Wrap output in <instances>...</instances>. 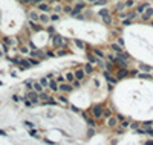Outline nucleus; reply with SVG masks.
Masks as SVG:
<instances>
[{
	"instance_id": "obj_2",
	"label": "nucleus",
	"mask_w": 153,
	"mask_h": 145,
	"mask_svg": "<svg viewBox=\"0 0 153 145\" xmlns=\"http://www.w3.org/2000/svg\"><path fill=\"white\" fill-rule=\"evenodd\" d=\"M26 99H29L32 104H38L40 102V95H38L35 90H29V93L26 95Z\"/></svg>"
},
{
	"instance_id": "obj_20",
	"label": "nucleus",
	"mask_w": 153,
	"mask_h": 145,
	"mask_svg": "<svg viewBox=\"0 0 153 145\" xmlns=\"http://www.w3.org/2000/svg\"><path fill=\"white\" fill-rule=\"evenodd\" d=\"M40 22L41 23H49L51 22V17L47 14H40Z\"/></svg>"
},
{
	"instance_id": "obj_24",
	"label": "nucleus",
	"mask_w": 153,
	"mask_h": 145,
	"mask_svg": "<svg viewBox=\"0 0 153 145\" xmlns=\"http://www.w3.org/2000/svg\"><path fill=\"white\" fill-rule=\"evenodd\" d=\"M92 54H95L98 58H104V57H106V55H104V52H103L101 49H93V51H92Z\"/></svg>"
},
{
	"instance_id": "obj_34",
	"label": "nucleus",
	"mask_w": 153,
	"mask_h": 145,
	"mask_svg": "<svg viewBox=\"0 0 153 145\" xmlns=\"http://www.w3.org/2000/svg\"><path fill=\"white\" fill-rule=\"evenodd\" d=\"M38 95H40V99L41 101H47V99H49V95L45 93V92H41V93H38Z\"/></svg>"
},
{
	"instance_id": "obj_53",
	"label": "nucleus",
	"mask_w": 153,
	"mask_h": 145,
	"mask_svg": "<svg viewBox=\"0 0 153 145\" xmlns=\"http://www.w3.org/2000/svg\"><path fill=\"white\" fill-rule=\"evenodd\" d=\"M25 125H26V127H29V128H32V124H31V122H28V121L25 122Z\"/></svg>"
},
{
	"instance_id": "obj_46",
	"label": "nucleus",
	"mask_w": 153,
	"mask_h": 145,
	"mask_svg": "<svg viewBox=\"0 0 153 145\" xmlns=\"http://www.w3.org/2000/svg\"><path fill=\"white\" fill-rule=\"evenodd\" d=\"M121 25H122V26H129V25H130V20H127V18H126V20H122Z\"/></svg>"
},
{
	"instance_id": "obj_31",
	"label": "nucleus",
	"mask_w": 153,
	"mask_h": 145,
	"mask_svg": "<svg viewBox=\"0 0 153 145\" xmlns=\"http://www.w3.org/2000/svg\"><path fill=\"white\" fill-rule=\"evenodd\" d=\"M40 84H41L43 87H49V80H47L46 76H45V78H41V80H40Z\"/></svg>"
},
{
	"instance_id": "obj_54",
	"label": "nucleus",
	"mask_w": 153,
	"mask_h": 145,
	"mask_svg": "<svg viewBox=\"0 0 153 145\" xmlns=\"http://www.w3.org/2000/svg\"><path fill=\"white\" fill-rule=\"evenodd\" d=\"M5 134H6V133H5L3 130H0V136H5Z\"/></svg>"
},
{
	"instance_id": "obj_51",
	"label": "nucleus",
	"mask_w": 153,
	"mask_h": 145,
	"mask_svg": "<svg viewBox=\"0 0 153 145\" xmlns=\"http://www.w3.org/2000/svg\"><path fill=\"white\" fill-rule=\"evenodd\" d=\"M29 134H31V136H34V138H37V133L34 131V130H31V131H29Z\"/></svg>"
},
{
	"instance_id": "obj_43",
	"label": "nucleus",
	"mask_w": 153,
	"mask_h": 145,
	"mask_svg": "<svg viewBox=\"0 0 153 145\" xmlns=\"http://www.w3.org/2000/svg\"><path fill=\"white\" fill-rule=\"evenodd\" d=\"M70 110H72L74 113H80V109H78V107H75V105H70Z\"/></svg>"
},
{
	"instance_id": "obj_3",
	"label": "nucleus",
	"mask_w": 153,
	"mask_h": 145,
	"mask_svg": "<svg viewBox=\"0 0 153 145\" xmlns=\"http://www.w3.org/2000/svg\"><path fill=\"white\" fill-rule=\"evenodd\" d=\"M63 44H64V38L61 35H58V34H55V35L52 37V46H54V47H60Z\"/></svg>"
},
{
	"instance_id": "obj_39",
	"label": "nucleus",
	"mask_w": 153,
	"mask_h": 145,
	"mask_svg": "<svg viewBox=\"0 0 153 145\" xmlns=\"http://www.w3.org/2000/svg\"><path fill=\"white\" fill-rule=\"evenodd\" d=\"M72 86H74V89H78V87H81V81H78V80H75L74 83H72Z\"/></svg>"
},
{
	"instance_id": "obj_35",
	"label": "nucleus",
	"mask_w": 153,
	"mask_h": 145,
	"mask_svg": "<svg viewBox=\"0 0 153 145\" xmlns=\"http://www.w3.org/2000/svg\"><path fill=\"white\" fill-rule=\"evenodd\" d=\"M106 3H107V0H97L93 5H95V6H104Z\"/></svg>"
},
{
	"instance_id": "obj_11",
	"label": "nucleus",
	"mask_w": 153,
	"mask_h": 145,
	"mask_svg": "<svg viewBox=\"0 0 153 145\" xmlns=\"http://www.w3.org/2000/svg\"><path fill=\"white\" fill-rule=\"evenodd\" d=\"M107 125H109V127H116V125H118V118H116V116H110V118H107Z\"/></svg>"
},
{
	"instance_id": "obj_30",
	"label": "nucleus",
	"mask_w": 153,
	"mask_h": 145,
	"mask_svg": "<svg viewBox=\"0 0 153 145\" xmlns=\"http://www.w3.org/2000/svg\"><path fill=\"white\" fill-rule=\"evenodd\" d=\"M142 127L144 128H152L153 127V121H144V122H142Z\"/></svg>"
},
{
	"instance_id": "obj_25",
	"label": "nucleus",
	"mask_w": 153,
	"mask_h": 145,
	"mask_svg": "<svg viewBox=\"0 0 153 145\" xmlns=\"http://www.w3.org/2000/svg\"><path fill=\"white\" fill-rule=\"evenodd\" d=\"M43 89H45V87H43L40 83H34V90L37 92V93H41V92H43Z\"/></svg>"
},
{
	"instance_id": "obj_8",
	"label": "nucleus",
	"mask_w": 153,
	"mask_h": 145,
	"mask_svg": "<svg viewBox=\"0 0 153 145\" xmlns=\"http://www.w3.org/2000/svg\"><path fill=\"white\" fill-rule=\"evenodd\" d=\"M127 73H129L127 67H119V69L116 70V75H115V76H116L118 80H121V78H124V76H126Z\"/></svg>"
},
{
	"instance_id": "obj_44",
	"label": "nucleus",
	"mask_w": 153,
	"mask_h": 145,
	"mask_svg": "<svg viewBox=\"0 0 153 145\" xmlns=\"http://www.w3.org/2000/svg\"><path fill=\"white\" fill-rule=\"evenodd\" d=\"M119 18L126 20V18H127V12H119Z\"/></svg>"
},
{
	"instance_id": "obj_18",
	"label": "nucleus",
	"mask_w": 153,
	"mask_h": 145,
	"mask_svg": "<svg viewBox=\"0 0 153 145\" xmlns=\"http://www.w3.org/2000/svg\"><path fill=\"white\" fill-rule=\"evenodd\" d=\"M98 15L99 17H107V15H110V11H109V9L107 8H101V9H99V11H98Z\"/></svg>"
},
{
	"instance_id": "obj_16",
	"label": "nucleus",
	"mask_w": 153,
	"mask_h": 145,
	"mask_svg": "<svg viewBox=\"0 0 153 145\" xmlns=\"http://www.w3.org/2000/svg\"><path fill=\"white\" fill-rule=\"evenodd\" d=\"M37 6H38V9H40V11H43V12H47V11H49V9H51V6H49V5H47V3H45V2L38 3Z\"/></svg>"
},
{
	"instance_id": "obj_17",
	"label": "nucleus",
	"mask_w": 153,
	"mask_h": 145,
	"mask_svg": "<svg viewBox=\"0 0 153 145\" xmlns=\"http://www.w3.org/2000/svg\"><path fill=\"white\" fill-rule=\"evenodd\" d=\"M116 58H118V60H121L122 63H126V64H129V55L127 54H124V52H121V54H116Z\"/></svg>"
},
{
	"instance_id": "obj_33",
	"label": "nucleus",
	"mask_w": 153,
	"mask_h": 145,
	"mask_svg": "<svg viewBox=\"0 0 153 145\" xmlns=\"http://www.w3.org/2000/svg\"><path fill=\"white\" fill-rule=\"evenodd\" d=\"M29 25H31V28L34 29V31H41V26L35 25V22H29Z\"/></svg>"
},
{
	"instance_id": "obj_19",
	"label": "nucleus",
	"mask_w": 153,
	"mask_h": 145,
	"mask_svg": "<svg viewBox=\"0 0 153 145\" xmlns=\"http://www.w3.org/2000/svg\"><path fill=\"white\" fill-rule=\"evenodd\" d=\"M103 22H104V25L110 26V25H112V23H113V17H112V15H107V17H103Z\"/></svg>"
},
{
	"instance_id": "obj_28",
	"label": "nucleus",
	"mask_w": 153,
	"mask_h": 145,
	"mask_svg": "<svg viewBox=\"0 0 153 145\" xmlns=\"http://www.w3.org/2000/svg\"><path fill=\"white\" fill-rule=\"evenodd\" d=\"M103 116H104V118H110V116H112V110L110 109H104L103 110Z\"/></svg>"
},
{
	"instance_id": "obj_23",
	"label": "nucleus",
	"mask_w": 153,
	"mask_h": 145,
	"mask_svg": "<svg viewBox=\"0 0 153 145\" xmlns=\"http://www.w3.org/2000/svg\"><path fill=\"white\" fill-rule=\"evenodd\" d=\"M139 69H141V70H144V72H147V73H150V72L153 70L150 66H147V64H142V63L139 64Z\"/></svg>"
},
{
	"instance_id": "obj_26",
	"label": "nucleus",
	"mask_w": 153,
	"mask_h": 145,
	"mask_svg": "<svg viewBox=\"0 0 153 145\" xmlns=\"http://www.w3.org/2000/svg\"><path fill=\"white\" fill-rule=\"evenodd\" d=\"M84 70H86V73H92V72H93V67H92V64H90V63H87V64H86L84 66Z\"/></svg>"
},
{
	"instance_id": "obj_4",
	"label": "nucleus",
	"mask_w": 153,
	"mask_h": 145,
	"mask_svg": "<svg viewBox=\"0 0 153 145\" xmlns=\"http://www.w3.org/2000/svg\"><path fill=\"white\" fill-rule=\"evenodd\" d=\"M74 73H75V80H78V81H83L84 76L87 75V73H86V70H84V67H80V69H76Z\"/></svg>"
},
{
	"instance_id": "obj_22",
	"label": "nucleus",
	"mask_w": 153,
	"mask_h": 145,
	"mask_svg": "<svg viewBox=\"0 0 153 145\" xmlns=\"http://www.w3.org/2000/svg\"><path fill=\"white\" fill-rule=\"evenodd\" d=\"M138 76H139V78H144V80H153V75L152 73H139V72H138Z\"/></svg>"
},
{
	"instance_id": "obj_13",
	"label": "nucleus",
	"mask_w": 153,
	"mask_h": 145,
	"mask_svg": "<svg viewBox=\"0 0 153 145\" xmlns=\"http://www.w3.org/2000/svg\"><path fill=\"white\" fill-rule=\"evenodd\" d=\"M29 20L31 22H40V14L37 11H29Z\"/></svg>"
},
{
	"instance_id": "obj_49",
	"label": "nucleus",
	"mask_w": 153,
	"mask_h": 145,
	"mask_svg": "<svg viewBox=\"0 0 153 145\" xmlns=\"http://www.w3.org/2000/svg\"><path fill=\"white\" fill-rule=\"evenodd\" d=\"M28 61L31 63V66H32V64H38V61H37V60H34V58H31V60H28Z\"/></svg>"
},
{
	"instance_id": "obj_14",
	"label": "nucleus",
	"mask_w": 153,
	"mask_h": 145,
	"mask_svg": "<svg viewBox=\"0 0 153 145\" xmlns=\"http://www.w3.org/2000/svg\"><path fill=\"white\" fill-rule=\"evenodd\" d=\"M110 47H112V51H113V52H116V54H121V52H124L122 46H121V44H118V43H112Z\"/></svg>"
},
{
	"instance_id": "obj_47",
	"label": "nucleus",
	"mask_w": 153,
	"mask_h": 145,
	"mask_svg": "<svg viewBox=\"0 0 153 145\" xmlns=\"http://www.w3.org/2000/svg\"><path fill=\"white\" fill-rule=\"evenodd\" d=\"M116 118H118V121H119V122H122V121H126V118H124L122 115H116Z\"/></svg>"
},
{
	"instance_id": "obj_56",
	"label": "nucleus",
	"mask_w": 153,
	"mask_h": 145,
	"mask_svg": "<svg viewBox=\"0 0 153 145\" xmlns=\"http://www.w3.org/2000/svg\"><path fill=\"white\" fill-rule=\"evenodd\" d=\"M145 145H153V142H147V144H145Z\"/></svg>"
},
{
	"instance_id": "obj_9",
	"label": "nucleus",
	"mask_w": 153,
	"mask_h": 145,
	"mask_svg": "<svg viewBox=\"0 0 153 145\" xmlns=\"http://www.w3.org/2000/svg\"><path fill=\"white\" fill-rule=\"evenodd\" d=\"M49 89H51L52 92H58V90H60V84L55 81V78L49 81Z\"/></svg>"
},
{
	"instance_id": "obj_6",
	"label": "nucleus",
	"mask_w": 153,
	"mask_h": 145,
	"mask_svg": "<svg viewBox=\"0 0 153 145\" xmlns=\"http://www.w3.org/2000/svg\"><path fill=\"white\" fill-rule=\"evenodd\" d=\"M103 75H104V78H106L110 84H116L118 83V78H116V76H112L109 70H103Z\"/></svg>"
},
{
	"instance_id": "obj_10",
	"label": "nucleus",
	"mask_w": 153,
	"mask_h": 145,
	"mask_svg": "<svg viewBox=\"0 0 153 145\" xmlns=\"http://www.w3.org/2000/svg\"><path fill=\"white\" fill-rule=\"evenodd\" d=\"M149 6H150V3H147V2H145V3H139V5L136 6V12H138V14H142Z\"/></svg>"
},
{
	"instance_id": "obj_5",
	"label": "nucleus",
	"mask_w": 153,
	"mask_h": 145,
	"mask_svg": "<svg viewBox=\"0 0 153 145\" xmlns=\"http://www.w3.org/2000/svg\"><path fill=\"white\" fill-rule=\"evenodd\" d=\"M152 17H153V8H152V6H149L144 12L141 14V18H142V20H145V22H147V20H150Z\"/></svg>"
},
{
	"instance_id": "obj_32",
	"label": "nucleus",
	"mask_w": 153,
	"mask_h": 145,
	"mask_svg": "<svg viewBox=\"0 0 153 145\" xmlns=\"http://www.w3.org/2000/svg\"><path fill=\"white\" fill-rule=\"evenodd\" d=\"M106 58H107V61H109V63H112V64H113L115 61H116V57H115V55H112V54L106 55Z\"/></svg>"
},
{
	"instance_id": "obj_45",
	"label": "nucleus",
	"mask_w": 153,
	"mask_h": 145,
	"mask_svg": "<svg viewBox=\"0 0 153 145\" xmlns=\"http://www.w3.org/2000/svg\"><path fill=\"white\" fill-rule=\"evenodd\" d=\"M129 125H130V124H129L127 121H122V122H121V127H122V128H127Z\"/></svg>"
},
{
	"instance_id": "obj_29",
	"label": "nucleus",
	"mask_w": 153,
	"mask_h": 145,
	"mask_svg": "<svg viewBox=\"0 0 153 145\" xmlns=\"http://www.w3.org/2000/svg\"><path fill=\"white\" fill-rule=\"evenodd\" d=\"M55 81L58 84H61V83H66V78H64V75H58V76H55Z\"/></svg>"
},
{
	"instance_id": "obj_52",
	"label": "nucleus",
	"mask_w": 153,
	"mask_h": 145,
	"mask_svg": "<svg viewBox=\"0 0 153 145\" xmlns=\"http://www.w3.org/2000/svg\"><path fill=\"white\" fill-rule=\"evenodd\" d=\"M118 44H121V46H124V41H122V38H118Z\"/></svg>"
},
{
	"instance_id": "obj_27",
	"label": "nucleus",
	"mask_w": 153,
	"mask_h": 145,
	"mask_svg": "<svg viewBox=\"0 0 153 145\" xmlns=\"http://www.w3.org/2000/svg\"><path fill=\"white\" fill-rule=\"evenodd\" d=\"M138 15V12L136 11H130V12H127V20H133Z\"/></svg>"
},
{
	"instance_id": "obj_36",
	"label": "nucleus",
	"mask_w": 153,
	"mask_h": 145,
	"mask_svg": "<svg viewBox=\"0 0 153 145\" xmlns=\"http://www.w3.org/2000/svg\"><path fill=\"white\" fill-rule=\"evenodd\" d=\"M58 101L61 104H64V105H68L69 102H68V98H66V96H58Z\"/></svg>"
},
{
	"instance_id": "obj_1",
	"label": "nucleus",
	"mask_w": 153,
	"mask_h": 145,
	"mask_svg": "<svg viewBox=\"0 0 153 145\" xmlns=\"http://www.w3.org/2000/svg\"><path fill=\"white\" fill-rule=\"evenodd\" d=\"M103 110H104V107H103L101 104H95V105H92L90 112H92V115H93L95 119H99L103 116Z\"/></svg>"
},
{
	"instance_id": "obj_50",
	"label": "nucleus",
	"mask_w": 153,
	"mask_h": 145,
	"mask_svg": "<svg viewBox=\"0 0 153 145\" xmlns=\"http://www.w3.org/2000/svg\"><path fill=\"white\" fill-rule=\"evenodd\" d=\"M87 134H89V136H93V127H90V130L87 131Z\"/></svg>"
},
{
	"instance_id": "obj_42",
	"label": "nucleus",
	"mask_w": 153,
	"mask_h": 145,
	"mask_svg": "<svg viewBox=\"0 0 153 145\" xmlns=\"http://www.w3.org/2000/svg\"><path fill=\"white\" fill-rule=\"evenodd\" d=\"M63 11H64V12L72 14V8H70V6H63Z\"/></svg>"
},
{
	"instance_id": "obj_41",
	"label": "nucleus",
	"mask_w": 153,
	"mask_h": 145,
	"mask_svg": "<svg viewBox=\"0 0 153 145\" xmlns=\"http://www.w3.org/2000/svg\"><path fill=\"white\" fill-rule=\"evenodd\" d=\"M58 18H60L58 14H52V15H51V22H57Z\"/></svg>"
},
{
	"instance_id": "obj_38",
	"label": "nucleus",
	"mask_w": 153,
	"mask_h": 145,
	"mask_svg": "<svg viewBox=\"0 0 153 145\" xmlns=\"http://www.w3.org/2000/svg\"><path fill=\"white\" fill-rule=\"evenodd\" d=\"M124 3H126V8H132L133 5H135V2H133V0H126Z\"/></svg>"
},
{
	"instance_id": "obj_55",
	"label": "nucleus",
	"mask_w": 153,
	"mask_h": 145,
	"mask_svg": "<svg viewBox=\"0 0 153 145\" xmlns=\"http://www.w3.org/2000/svg\"><path fill=\"white\" fill-rule=\"evenodd\" d=\"M84 2H92V3H95V2H97V0H84Z\"/></svg>"
},
{
	"instance_id": "obj_12",
	"label": "nucleus",
	"mask_w": 153,
	"mask_h": 145,
	"mask_svg": "<svg viewBox=\"0 0 153 145\" xmlns=\"http://www.w3.org/2000/svg\"><path fill=\"white\" fill-rule=\"evenodd\" d=\"M87 60H89L90 64H98V61L101 60V58H98L95 54H87Z\"/></svg>"
},
{
	"instance_id": "obj_7",
	"label": "nucleus",
	"mask_w": 153,
	"mask_h": 145,
	"mask_svg": "<svg viewBox=\"0 0 153 145\" xmlns=\"http://www.w3.org/2000/svg\"><path fill=\"white\" fill-rule=\"evenodd\" d=\"M74 90V86L70 83H61L60 84V92H64V93H69V92Z\"/></svg>"
},
{
	"instance_id": "obj_37",
	"label": "nucleus",
	"mask_w": 153,
	"mask_h": 145,
	"mask_svg": "<svg viewBox=\"0 0 153 145\" xmlns=\"http://www.w3.org/2000/svg\"><path fill=\"white\" fill-rule=\"evenodd\" d=\"M124 8H126V3H118L116 6H115V9H116V11H122Z\"/></svg>"
},
{
	"instance_id": "obj_48",
	"label": "nucleus",
	"mask_w": 153,
	"mask_h": 145,
	"mask_svg": "<svg viewBox=\"0 0 153 145\" xmlns=\"http://www.w3.org/2000/svg\"><path fill=\"white\" fill-rule=\"evenodd\" d=\"M46 78H47V80H49V81H51V80H54V78H55V76H54V73H47V75H46Z\"/></svg>"
},
{
	"instance_id": "obj_40",
	"label": "nucleus",
	"mask_w": 153,
	"mask_h": 145,
	"mask_svg": "<svg viewBox=\"0 0 153 145\" xmlns=\"http://www.w3.org/2000/svg\"><path fill=\"white\" fill-rule=\"evenodd\" d=\"M87 124L90 125V127H95V119L93 118H87Z\"/></svg>"
},
{
	"instance_id": "obj_15",
	"label": "nucleus",
	"mask_w": 153,
	"mask_h": 145,
	"mask_svg": "<svg viewBox=\"0 0 153 145\" xmlns=\"http://www.w3.org/2000/svg\"><path fill=\"white\" fill-rule=\"evenodd\" d=\"M64 78H66V83H70V84H72L74 81H75V73H74V72H68V73L64 75Z\"/></svg>"
},
{
	"instance_id": "obj_21",
	"label": "nucleus",
	"mask_w": 153,
	"mask_h": 145,
	"mask_svg": "<svg viewBox=\"0 0 153 145\" xmlns=\"http://www.w3.org/2000/svg\"><path fill=\"white\" fill-rule=\"evenodd\" d=\"M74 43H75V46H76V47H80V49H84V47H86V43H84L83 40H76V38H75Z\"/></svg>"
}]
</instances>
